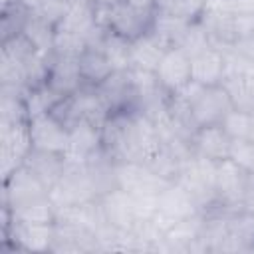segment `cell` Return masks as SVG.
Instances as JSON below:
<instances>
[{
	"label": "cell",
	"instance_id": "6da1fadb",
	"mask_svg": "<svg viewBox=\"0 0 254 254\" xmlns=\"http://www.w3.org/2000/svg\"><path fill=\"white\" fill-rule=\"evenodd\" d=\"M103 151L113 163H149L161 149L157 125L135 109L109 113L101 125Z\"/></svg>",
	"mask_w": 254,
	"mask_h": 254
},
{
	"label": "cell",
	"instance_id": "7a4b0ae2",
	"mask_svg": "<svg viewBox=\"0 0 254 254\" xmlns=\"http://www.w3.org/2000/svg\"><path fill=\"white\" fill-rule=\"evenodd\" d=\"M97 20L105 30L133 42L143 34L151 32L155 20V6H143L123 0L111 8H97Z\"/></svg>",
	"mask_w": 254,
	"mask_h": 254
},
{
	"label": "cell",
	"instance_id": "3957f363",
	"mask_svg": "<svg viewBox=\"0 0 254 254\" xmlns=\"http://www.w3.org/2000/svg\"><path fill=\"white\" fill-rule=\"evenodd\" d=\"M12 216V214H10ZM56 238V222L34 224L12 220L2 226V250L4 252H50Z\"/></svg>",
	"mask_w": 254,
	"mask_h": 254
},
{
	"label": "cell",
	"instance_id": "277c9868",
	"mask_svg": "<svg viewBox=\"0 0 254 254\" xmlns=\"http://www.w3.org/2000/svg\"><path fill=\"white\" fill-rule=\"evenodd\" d=\"M216 161H210L200 155H190L181 167L175 183H179L204 210L214 200V183H216Z\"/></svg>",
	"mask_w": 254,
	"mask_h": 254
},
{
	"label": "cell",
	"instance_id": "5b68a950",
	"mask_svg": "<svg viewBox=\"0 0 254 254\" xmlns=\"http://www.w3.org/2000/svg\"><path fill=\"white\" fill-rule=\"evenodd\" d=\"M246 185H248V173L244 169H240L232 159L218 161L216 183H214V200L204 210L238 212Z\"/></svg>",
	"mask_w": 254,
	"mask_h": 254
},
{
	"label": "cell",
	"instance_id": "8992f818",
	"mask_svg": "<svg viewBox=\"0 0 254 254\" xmlns=\"http://www.w3.org/2000/svg\"><path fill=\"white\" fill-rule=\"evenodd\" d=\"M50 198L56 204V208H62V206H69V204L95 200V198H99V194L91 183L87 167L67 163L62 179L50 189Z\"/></svg>",
	"mask_w": 254,
	"mask_h": 254
},
{
	"label": "cell",
	"instance_id": "52a82bcc",
	"mask_svg": "<svg viewBox=\"0 0 254 254\" xmlns=\"http://www.w3.org/2000/svg\"><path fill=\"white\" fill-rule=\"evenodd\" d=\"M32 137L28 121L16 125H0V173L6 179L18 167L24 165L32 151Z\"/></svg>",
	"mask_w": 254,
	"mask_h": 254
},
{
	"label": "cell",
	"instance_id": "ba28073f",
	"mask_svg": "<svg viewBox=\"0 0 254 254\" xmlns=\"http://www.w3.org/2000/svg\"><path fill=\"white\" fill-rule=\"evenodd\" d=\"M44 196H50V189L26 165L18 167L14 173L2 179L0 204L8 208H16L20 204H26V202H32Z\"/></svg>",
	"mask_w": 254,
	"mask_h": 254
},
{
	"label": "cell",
	"instance_id": "9c48e42d",
	"mask_svg": "<svg viewBox=\"0 0 254 254\" xmlns=\"http://www.w3.org/2000/svg\"><path fill=\"white\" fill-rule=\"evenodd\" d=\"M200 212L196 200L179 185V183H169L167 189L161 190L159 194V208L157 214L151 218L163 232H167L173 224H177L179 220L192 216Z\"/></svg>",
	"mask_w": 254,
	"mask_h": 254
},
{
	"label": "cell",
	"instance_id": "30bf717a",
	"mask_svg": "<svg viewBox=\"0 0 254 254\" xmlns=\"http://www.w3.org/2000/svg\"><path fill=\"white\" fill-rule=\"evenodd\" d=\"M115 179L117 187L131 194H161V190L173 183L155 173L149 165L137 161L115 163Z\"/></svg>",
	"mask_w": 254,
	"mask_h": 254
},
{
	"label": "cell",
	"instance_id": "8fae6325",
	"mask_svg": "<svg viewBox=\"0 0 254 254\" xmlns=\"http://www.w3.org/2000/svg\"><path fill=\"white\" fill-rule=\"evenodd\" d=\"M32 147L38 151L64 155L69 143V127L54 113H44L28 121Z\"/></svg>",
	"mask_w": 254,
	"mask_h": 254
},
{
	"label": "cell",
	"instance_id": "7c38bea8",
	"mask_svg": "<svg viewBox=\"0 0 254 254\" xmlns=\"http://www.w3.org/2000/svg\"><path fill=\"white\" fill-rule=\"evenodd\" d=\"M155 77L169 95L179 93L192 81L190 56L181 48H167L155 69Z\"/></svg>",
	"mask_w": 254,
	"mask_h": 254
},
{
	"label": "cell",
	"instance_id": "4fadbf2b",
	"mask_svg": "<svg viewBox=\"0 0 254 254\" xmlns=\"http://www.w3.org/2000/svg\"><path fill=\"white\" fill-rule=\"evenodd\" d=\"M103 153L101 127L93 123H77L69 127V143L64 153L69 165H85Z\"/></svg>",
	"mask_w": 254,
	"mask_h": 254
},
{
	"label": "cell",
	"instance_id": "5bb4252c",
	"mask_svg": "<svg viewBox=\"0 0 254 254\" xmlns=\"http://www.w3.org/2000/svg\"><path fill=\"white\" fill-rule=\"evenodd\" d=\"M46 83L54 91H58L62 97H67V95L79 91L85 85L81 71H79V56L50 54Z\"/></svg>",
	"mask_w": 254,
	"mask_h": 254
},
{
	"label": "cell",
	"instance_id": "9a60e30c",
	"mask_svg": "<svg viewBox=\"0 0 254 254\" xmlns=\"http://www.w3.org/2000/svg\"><path fill=\"white\" fill-rule=\"evenodd\" d=\"M99 97L103 99L109 113L127 111L135 107V83L131 77V69L113 71L107 79L95 85Z\"/></svg>",
	"mask_w": 254,
	"mask_h": 254
},
{
	"label": "cell",
	"instance_id": "2e32d148",
	"mask_svg": "<svg viewBox=\"0 0 254 254\" xmlns=\"http://www.w3.org/2000/svg\"><path fill=\"white\" fill-rule=\"evenodd\" d=\"M97 200H99V208L105 224L127 230V228H133V224L137 222L135 200L131 192L115 187L109 192L101 194Z\"/></svg>",
	"mask_w": 254,
	"mask_h": 254
},
{
	"label": "cell",
	"instance_id": "e0dca14e",
	"mask_svg": "<svg viewBox=\"0 0 254 254\" xmlns=\"http://www.w3.org/2000/svg\"><path fill=\"white\" fill-rule=\"evenodd\" d=\"M232 139L222 129V125H206L198 127L190 137V151L194 155L206 157L210 161H224L230 157Z\"/></svg>",
	"mask_w": 254,
	"mask_h": 254
},
{
	"label": "cell",
	"instance_id": "ac0fdd59",
	"mask_svg": "<svg viewBox=\"0 0 254 254\" xmlns=\"http://www.w3.org/2000/svg\"><path fill=\"white\" fill-rule=\"evenodd\" d=\"M190 69L198 85H220L226 77V52L210 46L190 58Z\"/></svg>",
	"mask_w": 254,
	"mask_h": 254
},
{
	"label": "cell",
	"instance_id": "d6986e66",
	"mask_svg": "<svg viewBox=\"0 0 254 254\" xmlns=\"http://www.w3.org/2000/svg\"><path fill=\"white\" fill-rule=\"evenodd\" d=\"M167 44L155 36L153 32L143 34L141 38L133 40L129 44V60H131V69H143V71H153L157 69L163 54L167 52Z\"/></svg>",
	"mask_w": 254,
	"mask_h": 254
},
{
	"label": "cell",
	"instance_id": "ffe728a7",
	"mask_svg": "<svg viewBox=\"0 0 254 254\" xmlns=\"http://www.w3.org/2000/svg\"><path fill=\"white\" fill-rule=\"evenodd\" d=\"M24 165L48 187L52 189L60 179L62 175L65 173V167H67V161L64 155H58V153H48V151H38V149H32L30 155L26 157Z\"/></svg>",
	"mask_w": 254,
	"mask_h": 254
},
{
	"label": "cell",
	"instance_id": "44dd1931",
	"mask_svg": "<svg viewBox=\"0 0 254 254\" xmlns=\"http://www.w3.org/2000/svg\"><path fill=\"white\" fill-rule=\"evenodd\" d=\"M79 71H81V77H83V83L85 85H99L103 79H107L115 69L113 65L109 64L107 56L103 54V50L99 46L95 48H87L81 56H79Z\"/></svg>",
	"mask_w": 254,
	"mask_h": 254
},
{
	"label": "cell",
	"instance_id": "7402d4cb",
	"mask_svg": "<svg viewBox=\"0 0 254 254\" xmlns=\"http://www.w3.org/2000/svg\"><path fill=\"white\" fill-rule=\"evenodd\" d=\"M8 210L12 214V220L34 222V224H50V222H56V216H58L56 204L52 202L50 196H44V198H38V200H32L16 208H8Z\"/></svg>",
	"mask_w": 254,
	"mask_h": 254
},
{
	"label": "cell",
	"instance_id": "603a6c76",
	"mask_svg": "<svg viewBox=\"0 0 254 254\" xmlns=\"http://www.w3.org/2000/svg\"><path fill=\"white\" fill-rule=\"evenodd\" d=\"M192 22L189 20H183L179 16H171V14H165V12H157L155 10V20H153V28L151 32L155 36H159L169 48H177L185 34L189 32Z\"/></svg>",
	"mask_w": 254,
	"mask_h": 254
},
{
	"label": "cell",
	"instance_id": "cb8c5ba5",
	"mask_svg": "<svg viewBox=\"0 0 254 254\" xmlns=\"http://www.w3.org/2000/svg\"><path fill=\"white\" fill-rule=\"evenodd\" d=\"M22 36L40 52L50 56L54 50V38H56V26H52L50 22L42 20L40 16H36L34 12H30L28 22L22 30Z\"/></svg>",
	"mask_w": 254,
	"mask_h": 254
},
{
	"label": "cell",
	"instance_id": "d4e9b609",
	"mask_svg": "<svg viewBox=\"0 0 254 254\" xmlns=\"http://www.w3.org/2000/svg\"><path fill=\"white\" fill-rule=\"evenodd\" d=\"M64 97L54 91L48 83H42L38 87H32L26 95V109H28V121L32 117L44 115V113H52L56 109V105L62 101Z\"/></svg>",
	"mask_w": 254,
	"mask_h": 254
},
{
	"label": "cell",
	"instance_id": "484cf974",
	"mask_svg": "<svg viewBox=\"0 0 254 254\" xmlns=\"http://www.w3.org/2000/svg\"><path fill=\"white\" fill-rule=\"evenodd\" d=\"M129 40L105 30L103 34V40L99 44V48L103 50V54L107 56L109 64L113 65L115 71H121V69H131V60H129Z\"/></svg>",
	"mask_w": 254,
	"mask_h": 254
},
{
	"label": "cell",
	"instance_id": "4316f807",
	"mask_svg": "<svg viewBox=\"0 0 254 254\" xmlns=\"http://www.w3.org/2000/svg\"><path fill=\"white\" fill-rule=\"evenodd\" d=\"M157 12L179 16L189 22H198L204 10V0H153Z\"/></svg>",
	"mask_w": 254,
	"mask_h": 254
},
{
	"label": "cell",
	"instance_id": "83f0119b",
	"mask_svg": "<svg viewBox=\"0 0 254 254\" xmlns=\"http://www.w3.org/2000/svg\"><path fill=\"white\" fill-rule=\"evenodd\" d=\"M28 16H30V10L26 6H22L20 2L2 8V14H0V36H2V42L10 40L14 36H20L24 26H26V22H28Z\"/></svg>",
	"mask_w": 254,
	"mask_h": 254
},
{
	"label": "cell",
	"instance_id": "f1b7e54d",
	"mask_svg": "<svg viewBox=\"0 0 254 254\" xmlns=\"http://www.w3.org/2000/svg\"><path fill=\"white\" fill-rule=\"evenodd\" d=\"M252 117L254 113H248V111H242L238 107H232L226 117L222 119V129L228 133V137L232 141L236 139H248L250 137V129H252Z\"/></svg>",
	"mask_w": 254,
	"mask_h": 254
},
{
	"label": "cell",
	"instance_id": "f546056e",
	"mask_svg": "<svg viewBox=\"0 0 254 254\" xmlns=\"http://www.w3.org/2000/svg\"><path fill=\"white\" fill-rule=\"evenodd\" d=\"M248 175H254V143L248 139H236L230 147V157Z\"/></svg>",
	"mask_w": 254,
	"mask_h": 254
},
{
	"label": "cell",
	"instance_id": "4dcf8cb0",
	"mask_svg": "<svg viewBox=\"0 0 254 254\" xmlns=\"http://www.w3.org/2000/svg\"><path fill=\"white\" fill-rule=\"evenodd\" d=\"M240 212H248L254 214V175H248V185L244 190V196L240 200Z\"/></svg>",
	"mask_w": 254,
	"mask_h": 254
},
{
	"label": "cell",
	"instance_id": "1f68e13d",
	"mask_svg": "<svg viewBox=\"0 0 254 254\" xmlns=\"http://www.w3.org/2000/svg\"><path fill=\"white\" fill-rule=\"evenodd\" d=\"M232 16H254V0H228Z\"/></svg>",
	"mask_w": 254,
	"mask_h": 254
},
{
	"label": "cell",
	"instance_id": "d6a6232c",
	"mask_svg": "<svg viewBox=\"0 0 254 254\" xmlns=\"http://www.w3.org/2000/svg\"><path fill=\"white\" fill-rule=\"evenodd\" d=\"M119 2H123V0H91V4L95 8H111V6L119 4Z\"/></svg>",
	"mask_w": 254,
	"mask_h": 254
},
{
	"label": "cell",
	"instance_id": "836d02e7",
	"mask_svg": "<svg viewBox=\"0 0 254 254\" xmlns=\"http://www.w3.org/2000/svg\"><path fill=\"white\" fill-rule=\"evenodd\" d=\"M129 2H135V4H143V6H153V0H129Z\"/></svg>",
	"mask_w": 254,
	"mask_h": 254
},
{
	"label": "cell",
	"instance_id": "e575fe53",
	"mask_svg": "<svg viewBox=\"0 0 254 254\" xmlns=\"http://www.w3.org/2000/svg\"><path fill=\"white\" fill-rule=\"evenodd\" d=\"M248 141L254 143V117H252V129H250V137H248Z\"/></svg>",
	"mask_w": 254,
	"mask_h": 254
},
{
	"label": "cell",
	"instance_id": "d590c367",
	"mask_svg": "<svg viewBox=\"0 0 254 254\" xmlns=\"http://www.w3.org/2000/svg\"><path fill=\"white\" fill-rule=\"evenodd\" d=\"M67 4H81V2H91V0H64Z\"/></svg>",
	"mask_w": 254,
	"mask_h": 254
}]
</instances>
